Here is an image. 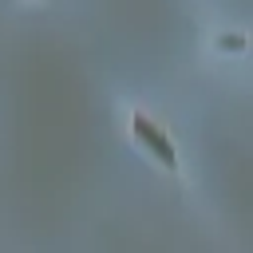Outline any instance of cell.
Masks as SVG:
<instances>
[{"label": "cell", "mask_w": 253, "mask_h": 253, "mask_svg": "<svg viewBox=\"0 0 253 253\" xmlns=\"http://www.w3.org/2000/svg\"><path fill=\"white\" fill-rule=\"evenodd\" d=\"M134 134H138V138H142V142H146V146H150V150H154V154H158L166 166H174V146H170V138H166V134H162V130H158L150 119L134 115Z\"/></svg>", "instance_id": "cell-1"}]
</instances>
